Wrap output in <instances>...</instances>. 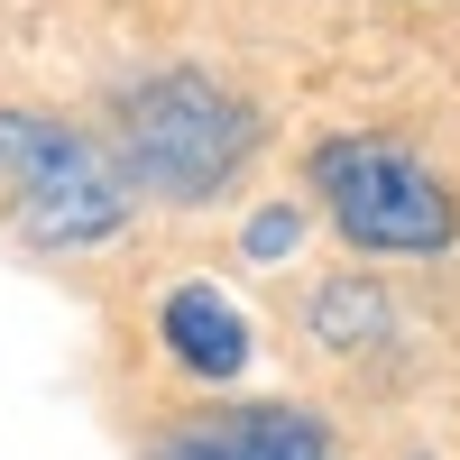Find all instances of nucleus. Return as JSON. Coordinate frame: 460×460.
<instances>
[{
    "label": "nucleus",
    "mask_w": 460,
    "mask_h": 460,
    "mask_svg": "<svg viewBox=\"0 0 460 460\" xmlns=\"http://www.w3.org/2000/svg\"><path fill=\"white\" fill-rule=\"evenodd\" d=\"M0 175L19 184V230L47 240V249L111 240L129 221V175L93 138H74L56 120H28V111H0Z\"/></svg>",
    "instance_id": "1"
},
{
    "label": "nucleus",
    "mask_w": 460,
    "mask_h": 460,
    "mask_svg": "<svg viewBox=\"0 0 460 460\" xmlns=\"http://www.w3.org/2000/svg\"><path fill=\"white\" fill-rule=\"evenodd\" d=\"M249 138H258V120L221 84H203V74H157L147 93H129V120H120L129 175L147 194H175V203L212 194V184L249 157Z\"/></svg>",
    "instance_id": "2"
},
{
    "label": "nucleus",
    "mask_w": 460,
    "mask_h": 460,
    "mask_svg": "<svg viewBox=\"0 0 460 460\" xmlns=\"http://www.w3.org/2000/svg\"><path fill=\"white\" fill-rule=\"evenodd\" d=\"M323 194H332V221L350 230L359 249H396V258H424V249H451V194L387 138H359V147H323Z\"/></svg>",
    "instance_id": "3"
},
{
    "label": "nucleus",
    "mask_w": 460,
    "mask_h": 460,
    "mask_svg": "<svg viewBox=\"0 0 460 460\" xmlns=\"http://www.w3.org/2000/svg\"><path fill=\"white\" fill-rule=\"evenodd\" d=\"M166 460H332V442L304 424L295 405H240V414H221V424L166 442Z\"/></svg>",
    "instance_id": "4"
},
{
    "label": "nucleus",
    "mask_w": 460,
    "mask_h": 460,
    "mask_svg": "<svg viewBox=\"0 0 460 460\" xmlns=\"http://www.w3.org/2000/svg\"><path fill=\"white\" fill-rule=\"evenodd\" d=\"M157 323H166V350L194 377H240L249 368V323L230 314V295H212V286H175Z\"/></svg>",
    "instance_id": "5"
},
{
    "label": "nucleus",
    "mask_w": 460,
    "mask_h": 460,
    "mask_svg": "<svg viewBox=\"0 0 460 460\" xmlns=\"http://www.w3.org/2000/svg\"><path fill=\"white\" fill-rule=\"evenodd\" d=\"M314 323H323L332 350H350V332H377V323H387V304H377L368 286H332V295L314 304Z\"/></svg>",
    "instance_id": "6"
},
{
    "label": "nucleus",
    "mask_w": 460,
    "mask_h": 460,
    "mask_svg": "<svg viewBox=\"0 0 460 460\" xmlns=\"http://www.w3.org/2000/svg\"><path fill=\"white\" fill-rule=\"evenodd\" d=\"M277 249H295V212H258L249 221V258H277Z\"/></svg>",
    "instance_id": "7"
}]
</instances>
